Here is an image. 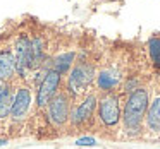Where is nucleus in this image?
Instances as JSON below:
<instances>
[{
  "label": "nucleus",
  "mask_w": 160,
  "mask_h": 149,
  "mask_svg": "<svg viewBox=\"0 0 160 149\" xmlns=\"http://www.w3.org/2000/svg\"><path fill=\"white\" fill-rule=\"evenodd\" d=\"M146 122H148V127L152 130L160 132V98H155V101L152 103V106L148 110Z\"/></svg>",
  "instance_id": "nucleus-10"
},
{
  "label": "nucleus",
  "mask_w": 160,
  "mask_h": 149,
  "mask_svg": "<svg viewBox=\"0 0 160 149\" xmlns=\"http://www.w3.org/2000/svg\"><path fill=\"white\" fill-rule=\"evenodd\" d=\"M12 103H14V100H12L11 91H9V87H4L2 93H0V118L7 117V115L11 113Z\"/></svg>",
  "instance_id": "nucleus-11"
},
{
  "label": "nucleus",
  "mask_w": 160,
  "mask_h": 149,
  "mask_svg": "<svg viewBox=\"0 0 160 149\" xmlns=\"http://www.w3.org/2000/svg\"><path fill=\"white\" fill-rule=\"evenodd\" d=\"M42 46H43V43H42V40L40 38H35L31 41V57H33V65H36L38 63V60L42 58Z\"/></svg>",
  "instance_id": "nucleus-15"
},
{
  "label": "nucleus",
  "mask_w": 160,
  "mask_h": 149,
  "mask_svg": "<svg viewBox=\"0 0 160 149\" xmlns=\"http://www.w3.org/2000/svg\"><path fill=\"white\" fill-rule=\"evenodd\" d=\"M148 106V94L145 89H136L129 96L124 110V122L128 128H138Z\"/></svg>",
  "instance_id": "nucleus-1"
},
{
  "label": "nucleus",
  "mask_w": 160,
  "mask_h": 149,
  "mask_svg": "<svg viewBox=\"0 0 160 149\" xmlns=\"http://www.w3.org/2000/svg\"><path fill=\"white\" fill-rule=\"evenodd\" d=\"M16 72V60L9 50L0 52V81H7Z\"/></svg>",
  "instance_id": "nucleus-8"
},
{
  "label": "nucleus",
  "mask_w": 160,
  "mask_h": 149,
  "mask_svg": "<svg viewBox=\"0 0 160 149\" xmlns=\"http://www.w3.org/2000/svg\"><path fill=\"white\" fill-rule=\"evenodd\" d=\"M0 146H4V141H0Z\"/></svg>",
  "instance_id": "nucleus-17"
},
{
  "label": "nucleus",
  "mask_w": 160,
  "mask_h": 149,
  "mask_svg": "<svg viewBox=\"0 0 160 149\" xmlns=\"http://www.w3.org/2000/svg\"><path fill=\"white\" fill-rule=\"evenodd\" d=\"M67 110H69V106H67V100H66L64 94L55 96L52 100V103H50V117H52V120L57 122V123L66 122Z\"/></svg>",
  "instance_id": "nucleus-7"
},
{
  "label": "nucleus",
  "mask_w": 160,
  "mask_h": 149,
  "mask_svg": "<svg viewBox=\"0 0 160 149\" xmlns=\"http://www.w3.org/2000/svg\"><path fill=\"white\" fill-rule=\"evenodd\" d=\"M76 144L78 146H95L97 142H95L93 137H81V139H78V141H76Z\"/></svg>",
  "instance_id": "nucleus-16"
},
{
  "label": "nucleus",
  "mask_w": 160,
  "mask_h": 149,
  "mask_svg": "<svg viewBox=\"0 0 160 149\" xmlns=\"http://www.w3.org/2000/svg\"><path fill=\"white\" fill-rule=\"evenodd\" d=\"M115 82H117V79H115L114 76H110L108 72H103L98 76V86L102 87V89H112V87L115 86Z\"/></svg>",
  "instance_id": "nucleus-14"
},
{
  "label": "nucleus",
  "mask_w": 160,
  "mask_h": 149,
  "mask_svg": "<svg viewBox=\"0 0 160 149\" xmlns=\"http://www.w3.org/2000/svg\"><path fill=\"white\" fill-rule=\"evenodd\" d=\"M148 50H150V57L152 62L157 69H160V38H152L148 41Z\"/></svg>",
  "instance_id": "nucleus-13"
},
{
  "label": "nucleus",
  "mask_w": 160,
  "mask_h": 149,
  "mask_svg": "<svg viewBox=\"0 0 160 149\" xmlns=\"http://www.w3.org/2000/svg\"><path fill=\"white\" fill-rule=\"evenodd\" d=\"M72 60H74V53L72 52H71V53H64V55L57 57L55 62H53V70L59 72V74H66L67 70H69Z\"/></svg>",
  "instance_id": "nucleus-12"
},
{
  "label": "nucleus",
  "mask_w": 160,
  "mask_h": 149,
  "mask_svg": "<svg viewBox=\"0 0 160 149\" xmlns=\"http://www.w3.org/2000/svg\"><path fill=\"white\" fill-rule=\"evenodd\" d=\"M100 117L103 123L115 125L119 122V103L115 96H107L100 103Z\"/></svg>",
  "instance_id": "nucleus-5"
},
{
  "label": "nucleus",
  "mask_w": 160,
  "mask_h": 149,
  "mask_svg": "<svg viewBox=\"0 0 160 149\" xmlns=\"http://www.w3.org/2000/svg\"><path fill=\"white\" fill-rule=\"evenodd\" d=\"M16 70L19 76L24 77L28 69L33 67V57H31V41L26 36H19L16 41Z\"/></svg>",
  "instance_id": "nucleus-2"
},
{
  "label": "nucleus",
  "mask_w": 160,
  "mask_h": 149,
  "mask_svg": "<svg viewBox=\"0 0 160 149\" xmlns=\"http://www.w3.org/2000/svg\"><path fill=\"white\" fill-rule=\"evenodd\" d=\"M59 82H60V74L55 72V70H50L38 89V106H45V105L50 103L53 93L59 87Z\"/></svg>",
  "instance_id": "nucleus-4"
},
{
  "label": "nucleus",
  "mask_w": 160,
  "mask_h": 149,
  "mask_svg": "<svg viewBox=\"0 0 160 149\" xmlns=\"http://www.w3.org/2000/svg\"><path fill=\"white\" fill-rule=\"evenodd\" d=\"M95 103H97V98H95V96L86 98V101H84V103H81V106L78 108L76 111H74V118H72V120L76 122V123H81V122H86L88 118H90L91 115H93Z\"/></svg>",
  "instance_id": "nucleus-9"
},
{
  "label": "nucleus",
  "mask_w": 160,
  "mask_h": 149,
  "mask_svg": "<svg viewBox=\"0 0 160 149\" xmlns=\"http://www.w3.org/2000/svg\"><path fill=\"white\" fill-rule=\"evenodd\" d=\"M2 89H4V87H0V93H2Z\"/></svg>",
  "instance_id": "nucleus-18"
},
{
  "label": "nucleus",
  "mask_w": 160,
  "mask_h": 149,
  "mask_svg": "<svg viewBox=\"0 0 160 149\" xmlns=\"http://www.w3.org/2000/svg\"><path fill=\"white\" fill-rule=\"evenodd\" d=\"M29 103H31V94H29V91L26 89V87H21V89L18 91V94H16V98H14V103H12V110H11L12 117H14L16 120H21V118L28 113Z\"/></svg>",
  "instance_id": "nucleus-6"
},
{
  "label": "nucleus",
  "mask_w": 160,
  "mask_h": 149,
  "mask_svg": "<svg viewBox=\"0 0 160 149\" xmlns=\"http://www.w3.org/2000/svg\"><path fill=\"white\" fill-rule=\"evenodd\" d=\"M93 67L88 65V63H81L76 69L71 72L69 76V89L72 91L74 94H79L90 86V82L93 81Z\"/></svg>",
  "instance_id": "nucleus-3"
}]
</instances>
